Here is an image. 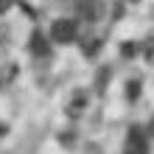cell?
<instances>
[{"instance_id":"cell-1","label":"cell","mask_w":154,"mask_h":154,"mask_svg":"<svg viewBox=\"0 0 154 154\" xmlns=\"http://www.w3.org/2000/svg\"><path fill=\"white\" fill-rule=\"evenodd\" d=\"M51 37L56 39V42H73L76 37H79V25H76V20H67V17H59L56 23L51 25Z\"/></svg>"},{"instance_id":"cell-2","label":"cell","mask_w":154,"mask_h":154,"mask_svg":"<svg viewBox=\"0 0 154 154\" xmlns=\"http://www.w3.org/2000/svg\"><path fill=\"white\" fill-rule=\"evenodd\" d=\"M126 154H149V140L146 134H143V129H129V134H126V146H123Z\"/></svg>"},{"instance_id":"cell-3","label":"cell","mask_w":154,"mask_h":154,"mask_svg":"<svg viewBox=\"0 0 154 154\" xmlns=\"http://www.w3.org/2000/svg\"><path fill=\"white\" fill-rule=\"evenodd\" d=\"M79 17L84 23H98L104 17V3L101 0H81L79 3Z\"/></svg>"},{"instance_id":"cell-4","label":"cell","mask_w":154,"mask_h":154,"mask_svg":"<svg viewBox=\"0 0 154 154\" xmlns=\"http://www.w3.org/2000/svg\"><path fill=\"white\" fill-rule=\"evenodd\" d=\"M31 51L37 53V56H45V53H48V42H45V37H42L39 31L31 37Z\"/></svg>"},{"instance_id":"cell-5","label":"cell","mask_w":154,"mask_h":154,"mask_svg":"<svg viewBox=\"0 0 154 154\" xmlns=\"http://www.w3.org/2000/svg\"><path fill=\"white\" fill-rule=\"evenodd\" d=\"M126 90H129V98H132V101H134V98H140V81H129V87H126Z\"/></svg>"},{"instance_id":"cell-6","label":"cell","mask_w":154,"mask_h":154,"mask_svg":"<svg viewBox=\"0 0 154 154\" xmlns=\"http://www.w3.org/2000/svg\"><path fill=\"white\" fill-rule=\"evenodd\" d=\"M134 53H137V45H132V42H126V45H123V56L129 59V56H134Z\"/></svg>"},{"instance_id":"cell-7","label":"cell","mask_w":154,"mask_h":154,"mask_svg":"<svg viewBox=\"0 0 154 154\" xmlns=\"http://www.w3.org/2000/svg\"><path fill=\"white\" fill-rule=\"evenodd\" d=\"M8 6H11V0H0V14H3V11H6Z\"/></svg>"},{"instance_id":"cell-8","label":"cell","mask_w":154,"mask_h":154,"mask_svg":"<svg viewBox=\"0 0 154 154\" xmlns=\"http://www.w3.org/2000/svg\"><path fill=\"white\" fill-rule=\"evenodd\" d=\"M149 132H151V134H154V118H151V123H149Z\"/></svg>"}]
</instances>
